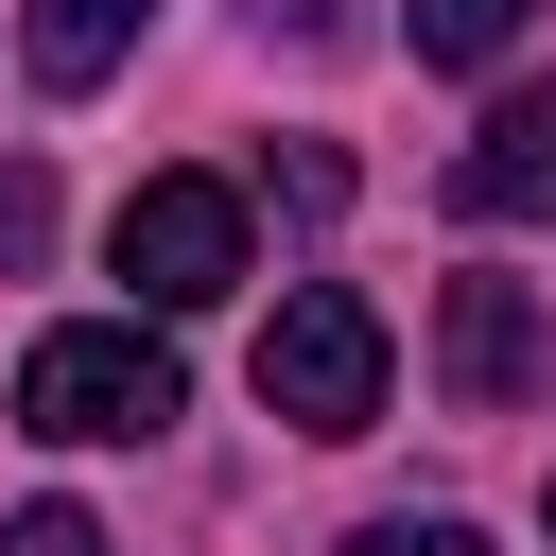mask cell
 Returning a JSON list of instances; mask_svg holds the SVG:
<instances>
[{"label":"cell","mask_w":556,"mask_h":556,"mask_svg":"<svg viewBox=\"0 0 556 556\" xmlns=\"http://www.w3.org/2000/svg\"><path fill=\"white\" fill-rule=\"evenodd\" d=\"M17 434H52V452H139V434H174V348H156V330H35Z\"/></svg>","instance_id":"1"},{"label":"cell","mask_w":556,"mask_h":556,"mask_svg":"<svg viewBox=\"0 0 556 556\" xmlns=\"http://www.w3.org/2000/svg\"><path fill=\"white\" fill-rule=\"evenodd\" d=\"M261 417H295V434H365V417H382V313H365L348 278H295V295H278V330H261Z\"/></svg>","instance_id":"2"},{"label":"cell","mask_w":556,"mask_h":556,"mask_svg":"<svg viewBox=\"0 0 556 556\" xmlns=\"http://www.w3.org/2000/svg\"><path fill=\"white\" fill-rule=\"evenodd\" d=\"M104 261L139 278V313H208V295L243 278V191H226V174H139L122 226H104Z\"/></svg>","instance_id":"3"},{"label":"cell","mask_w":556,"mask_h":556,"mask_svg":"<svg viewBox=\"0 0 556 556\" xmlns=\"http://www.w3.org/2000/svg\"><path fill=\"white\" fill-rule=\"evenodd\" d=\"M434 382H452L469 417H504V400L539 382V295H521V278H452V313H434Z\"/></svg>","instance_id":"4"},{"label":"cell","mask_w":556,"mask_h":556,"mask_svg":"<svg viewBox=\"0 0 556 556\" xmlns=\"http://www.w3.org/2000/svg\"><path fill=\"white\" fill-rule=\"evenodd\" d=\"M452 208H469V226H539V208H556V87H504V104L469 122Z\"/></svg>","instance_id":"5"},{"label":"cell","mask_w":556,"mask_h":556,"mask_svg":"<svg viewBox=\"0 0 556 556\" xmlns=\"http://www.w3.org/2000/svg\"><path fill=\"white\" fill-rule=\"evenodd\" d=\"M122 35H139V0H17L35 87H104V70H122Z\"/></svg>","instance_id":"6"},{"label":"cell","mask_w":556,"mask_h":556,"mask_svg":"<svg viewBox=\"0 0 556 556\" xmlns=\"http://www.w3.org/2000/svg\"><path fill=\"white\" fill-rule=\"evenodd\" d=\"M521 17L539 0H417V52L434 70H486V52H521Z\"/></svg>","instance_id":"7"},{"label":"cell","mask_w":556,"mask_h":556,"mask_svg":"<svg viewBox=\"0 0 556 556\" xmlns=\"http://www.w3.org/2000/svg\"><path fill=\"white\" fill-rule=\"evenodd\" d=\"M35 261H52V174L0 156V278H35Z\"/></svg>","instance_id":"8"},{"label":"cell","mask_w":556,"mask_h":556,"mask_svg":"<svg viewBox=\"0 0 556 556\" xmlns=\"http://www.w3.org/2000/svg\"><path fill=\"white\" fill-rule=\"evenodd\" d=\"M278 208H313V226H330V208H348V156H330V139H278Z\"/></svg>","instance_id":"9"},{"label":"cell","mask_w":556,"mask_h":556,"mask_svg":"<svg viewBox=\"0 0 556 556\" xmlns=\"http://www.w3.org/2000/svg\"><path fill=\"white\" fill-rule=\"evenodd\" d=\"M330 556H486V539H469V521H348Z\"/></svg>","instance_id":"10"},{"label":"cell","mask_w":556,"mask_h":556,"mask_svg":"<svg viewBox=\"0 0 556 556\" xmlns=\"http://www.w3.org/2000/svg\"><path fill=\"white\" fill-rule=\"evenodd\" d=\"M0 556H104V521H87V504H17V521H0Z\"/></svg>","instance_id":"11"},{"label":"cell","mask_w":556,"mask_h":556,"mask_svg":"<svg viewBox=\"0 0 556 556\" xmlns=\"http://www.w3.org/2000/svg\"><path fill=\"white\" fill-rule=\"evenodd\" d=\"M261 35H348V0H243Z\"/></svg>","instance_id":"12"}]
</instances>
